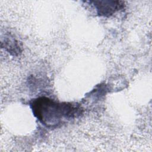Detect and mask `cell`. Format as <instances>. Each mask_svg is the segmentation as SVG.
Segmentation results:
<instances>
[{
  "label": "cell",
  "instance_id": "cell-1",
  "mask_svg": "<svg viewBox=\"0 0 152 152\" xmlns=\"http://www.w3.org/2000/svg\"><path fill=\"white\" fill-rule=\"evenodd\" d=\"M30 106L34 116L48 128L58 127L81 113L77 104L58 102L46 97L33 100Z\"/></svg>",
  "mask_w": 152,
  "mask_h": 152
},
{
  "label": "cell",
  "instance_id": "cell-2",
  "mask_svg": "<svg viewBox=\"0 0 152 152\" xmlns=\"http://www.w3.org/2000/svg\"><path fill=\"white\" fill-rule=\"evenodd\" d=\"M91 2L100 16H110L124 8L123 2L119 1H95Z\"/></svg>",
  "mask_w": 152,
  "mask_h": 152
}]
</instances>
